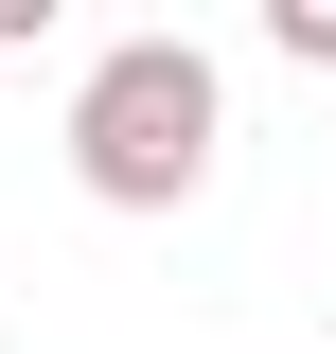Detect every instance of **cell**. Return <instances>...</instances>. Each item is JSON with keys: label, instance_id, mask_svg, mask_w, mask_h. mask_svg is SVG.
<instances>
[{"label": "cell", "instance_id": "6da1fadb", "mask_svg": "<svg viewBox=\"0 0 336 354\" xmlns=\"http://www.w3.org/2000/svg\"><path fill=\"white\" fill-rule=\"evenodd\" d=\"M212 142H230V88H212L195 36L88 53V88H71V177L106 195V213H195V195H212Z\"/></svg>", "mask_w": 336, "mask_h": 354}, {"label": "cell", "instance_id": "7a4b0ae2", "mask_svg": "<svg viewBox=\"0 0 336 354\" xmlns=\"http://www.w3.org/2000/svg\"><path fill=\"white\" fill-rule=\"evenodd\" d=\"M265 53H301V71H336V0H265Z\"/></svg>", "mask_w": 336, "mask_h": 354}]
</instances>
